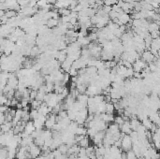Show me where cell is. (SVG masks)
<instances>
[{"mask_svg":"<svg viewBox=\"0 0 160 159\" xmlns=\"http://www.w3.org/2000/svg\"><path fill=\"white\" fill-rule=\"evenodd\" d=\"M141 56H142V60L143 61H145L146 63H152V62H154L155 59H156V56L152 53V52L150 50L144 51L143 53L141 54Z\"/></svg>","mask_w":160,"mask_h":159,"instance_id":"cell-1","label":"cell"},{"mask_svg":"<svg viewBox=\"0 0 160 159\" xmlns=\"http://www.w3.org/2000/svg\"><path fill=\"white\" fill-rule=\"evenodd\" d=\"M122 146L126 151L130 150L131 146H132V139H131L130 136H126V135L124 137V139H122Z\"/></svg>","mask_w":160,"mask_h":159,"instance_id":"cell-2","label":"cell"},{"mask_svg":"<svg viewBox=\"0 0 160 159\" xmlns=\"http://www.w3.org/2000/svg\"><path fill=\"white\" fill-rule=\"evenodd\" d=\"M118 19L120 20V22L122 23L123 25H127V24L129 23V21L131 20V17H130V15H128L127 13H124V14H122Z\"/></svg>","mask_w":160,"mask_h":159,"instance_id":"cell-3","label":"cell"},{"mask_svg":"<svg viewBox=\"0 0 160 159\" xmlns=\"http://www.w3.org/2000/svg\"><path fill=\"white\" fill-rule=\"evenodd\" d=\"M159 25L156 24V22H153V23H150L149 25H148V31L151 33V32H154V31H157V30H159Z\"/></svg>","mask_w":160,"mask_h":159,"instance_id":"cell-4","label":"cell"},{"mask_svg":"<svg viewBox=\"0 0 160 159\" xmlns=\"http://www.w3.org/2000/svg\"><path fill=\"white\" fill-rule=\"evenodd\" d=\"M59 24V22L57 19H53V18H52L50 20H48L47 21V24L46 25L49 27V28H53V27H55V26H57Z\"/></svg>","mask_w":160,"mask_h":159,"instance_id":"cell-5","label":"cell"},{"mask_svg":"<svg viewBox=\"0 0 160 159\" xmlns=\"http://www.w3.org/2000/svg\"><path fill=\"white\" fill-rule=\"evenodd\" d=\"M5 15L8 17V19H12V18H14V17L17 15V12H16V10L8 9V10H6V14H5Z\"/></svg>","mask_w":160,"mask_h":159,"instance_id":"cell-6","label":"cell"},{"mask_svg":"<svg viewBox=\"0 0 160 159\" xmlns=\"http://www.w3.org/2000/svg\"><path fill=\"white\" fill-rule=\"evenodd\" d=\"M97 72V67H89L86 68V73L89 74L90 76L95 75Z\"/></svg>","mask_w":160,"mask_h":159,"instance_id":"cell-7","label":"cell"},{"mask_svg":"<svg viewBox=\"0 0 160 159\" xmlns=\"http://www.w3.org/2000/svg\"><path fill=\"white\" fill-rule=\"evenodd\" d=\"M114 109L115 107L112 103H106V112L107 113H113Z\"/></svg>","mask_w":160,"mask_h":159,"instance_id":"cell-8","label":"cell"},{"mask_svg":"<svg viewBox=\"0 0 160 159\" xmlns=\"http://www.w3.org/2000/svg\"><path fill=\"white\" fill-rule=\"evenodd\" d=\"M68 73H69V75L71 76V77H76V76L79 75V70L74 68V67H71V69L68 71Z\"/></svg>","mask_w":160,"mask_h":159,"instance_id":"cell-9","label":"cell"},{"mask_svg":"<svg viewBox=\"0 0 160 159\" xmlns=\"http://www.w3.org/2000/svg\"><path fill=\"white\" fill-rule=\"evenodd\" d=\"M150 35H151V38H153V39H156V38H159V36H160V30H157V31H154V32H151V33H150Z\"/></svg>","mask_w":160,"mask_h":159,"instance_id":"cell-10","label":"cell"},{"mask_svg":"<svg viewBox=\"0 0 160 159\" xmlns=\"http://www.w3.org/2000/svg\"><path fill=\"white\" fill-rule=\"evenodd\" d=\"M76 135H81V136H84L86 134V129L84 128H81V127H78L77 130H76Z\"/></svg>","mask_w":160,"mask_h":159,"instance_id":"cell-11","label":"cell"},{"mask_svg":"<svg viewBox=\"0 0 160 159\" xmlns=\"http://www.w3.org/2000/svg\"><path fill=\"white\" fill-rule=\"evenodd\" d=\"M38 91L37 90H32L30 92V100H35L37 98V96H38Z\"/></svg>","mask_w":160,"mask_h":159,"instance_id":"cell-12","label":"cell"},{"mask_svg":"<svg viewBox=\"0 0 160 159\" xmlns=\"http://www.w3.org/2000/svg\"><path fill=\"white\" fill-rule=\"evenodd\" d=\"M80 145L81 147H83V148H85V147L88 146V138H82V139L80 141Z\"/></svg>","mask_w":160,"mask_h":159,"instance_id":"cell-13","label":"cell"},{"mask_svg":"<svg viewBox=\"0 0 160 159\" xmlns=\"http://www.w3.org/2000/svg\"><path fill=\"white\" fill-rule=\"evenodd\" d=\"M38 53H39V51H38V47H34V48H32V49H31L30 55H32V56H36V55H38Z\"/></svg>","mask_w":160,"mask_h":159,"instance_id":"cell-14","label":"cell"},{"mask_svg":"<svg viewBox=\"0 0 160 159\" xmlns=\"http://www.w3.org/2000/svg\"><path fill=\"white\" fill-rule=\"evenodd\" d=\"M80 159H88L86 156H83V157H80Z\"/></svg>","mask_w":160,"mask_h":159,"instance_id":"cell-15","label":"cell"},{"mask_svg":"<svg viewBox=\"0 0 160 159\" xmlns=\"http://www.w3.org/2000/svg\"><path fill=\"white\" fill-rule=\"evenodd\" d=\"M157 114H158V116H159V118H160V109L157 111Z\"/></svg>","mask_w":160,"mask_h":159,"instance_id":"cell-16","label":"cell"},{"mask_svg":"<svg viewBox=\"0 0 160 159\" xmlns=\"http://www.w3.org/2000/svg\"><path fill=\"white\" fill-rule=\"evenodd\" d=\"M56 1H58V0H56Z\"/></svg>","mask_w":160,"mask_h":159,"instance_id":"cell-17","label":"cell"}]
</instances>
